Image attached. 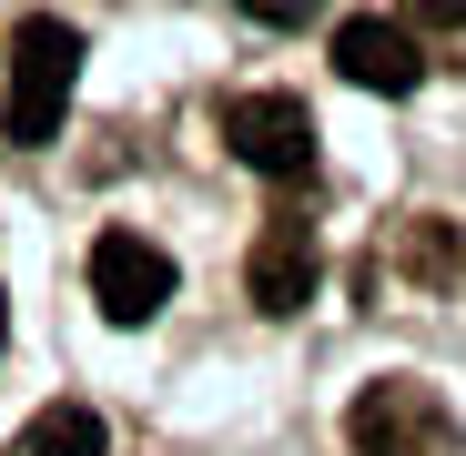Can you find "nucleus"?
Returning <instances> with one entry per match:
<instances>
[{
  "mask_svg": "<svg viewBox=\"0 0 466 456\" xmlns=\"http://www.w3.org/2000/svg\"><path fill=\"white\" fill-rule=\"evenodd\" d=\"M71 82H82V31L71 21H21L11 31V92H0V122H11L21 152H41L61 122H71Z\"/></svg>",
  "mask_w": 466,
  "mask_h": 456,
  "instance_id": "1",
  "label": "nucleus"
},
{
  "mask_svg": "<svg viewBox=\"0 0 466 456\" xmlns=\"http://www.w3.org/2000/svg\"><path fill=\"white\" fill-rule=\"evenodd\" d=\"M345 436H355V456H456V416L426 386H406V375L365 386L355 416H345Z\"/></svg>",
  "mask_w": 466,
  "mask_h": 456,
  "instance_id": "2",
  "label": "nucleus"
},
{
  "mask_svg": "<svg viewBox=\"0 0 466 456\" xmlns=\"http://www.w3.org/2000/svg\"><path fill=\"white\" fill-rule=\"evenodd\" d=\"M223 142H233L244 173L294 183L304 163H315V112H304L294 92H233V102H223Z\"/></svg>",
  "mask_w": 466,
  "mask_h": 456,
  "instance_id": "3",
  "label": "nucleus"
},
{
  "mask_svg": "<svg viewBox=\"0 0 466 456\" xmlns=\"http://www.w3.org/2000/svg\"><path fill=\"white\" fill-rule=\"evenodd\" d=\"M92 304L112 325H152L173 304V254L152 244V234H102L92 244Z\"/></svg>",
  "mask_w": 466,
  "mask_h": 456,
  "instance_id": "4",
  "label": "nucleus"
},
{
  "mask_svg": "<svg viewBox=\"0 0 466 456\" xmlns=\"http://www.w3.org/2000/svg\"><path fill=\"white\" fill-rule=\"evenodd\" d=\"M315 284H325L315 234H304V223H264L254 254H244V294H254V315H304V304H315Z\"/></svg>",
  "mask_w": 466,
  "mask_h": 456,
  "instance_id": "5",
  "label": "nucleus"
},
{
  "mask_svg": "<svg viewBox=\"0 0 466 456\" xmlns=\"http://www.w3.org/2000/svg\"><path fill=\"white\" fill-rule=\"evenodd\" d=\"M335 71H345L355 92H385V102H396V92L426 82V51H416L396 21H345V31H335Z\"/></svg>",
  "mask_w": 466,
  "mask_h": 456,
  "instance_id": "6",
  "label": "nucleus"
},
{
  "mask_svg": "<svg viewBox=\"0 0 466 456\" xmlns=\"http://www.w3.org/2000/svg\"><path fill=\"white\" fill-rule=\"evenodd\" d=\"M21 456H112V436H102V406H41L31 416V436H21Z\"/></svg>",
  "mask_w": 466,
  "mask_h": 456,
  "instance_id": "7",
  "label": "nucleus"
},
{
  "mask_svg": "<svg viewBox=\"0 0 466 456\" xmlns=\"http://www.w3.org/2000/svg\"><path fill=\"white\" fill-rule=\"evenodd\" d=\"M396 31H406L416 51H426V41H466V0H406Z\"/></svg>",
  "mask_w": 466,
  "mask_h": 456,
  "instance_id": "8",
  "label": "nucleus"
},
{
  "mask_svg": "<svg viewBox=\"0 0 466 456\" xmlns=\"http://www.w3.org/2000/svg\"><path fill=\"white\" fill-rule=\"evenodd\" d=\"M406 264L446 284V274H456V234H446V223H416V244H406Z\"/></svg>",
  "mask_w": 466,
  "mask_h": 456,
  "instance_id": "9",
  "label": "nucleus"
},
{
  "mask_svg": "<svg viewBox=\"0 0 466 456\" xmlns=\"http://www.w3.org/2000/svg\"><path fill=\"white\" fill-rule=\"evenodd\" d=\"M244 11H254L264 31H304V21H315V11H325V0H244Z\"/></svg>",
  "mask_w": 466,
  "mask_h": 456,
  "instance_id": "10",
  "label": "nucleus"
},
{
  "mask_svg": "<svg viewBox=\"0 0 466 456\" xmlns=\"http://www.w3.org/2000/svg\"><path fill=\"white\" fill-rule=\"evenodd\" d=\"M0 345H11V294H0Z\"/></svg>",
  "mask_w": 466,
  "mask_h": 456,
  "instance_id": "11",
  "label": "nucleus"
}]
</instances>
